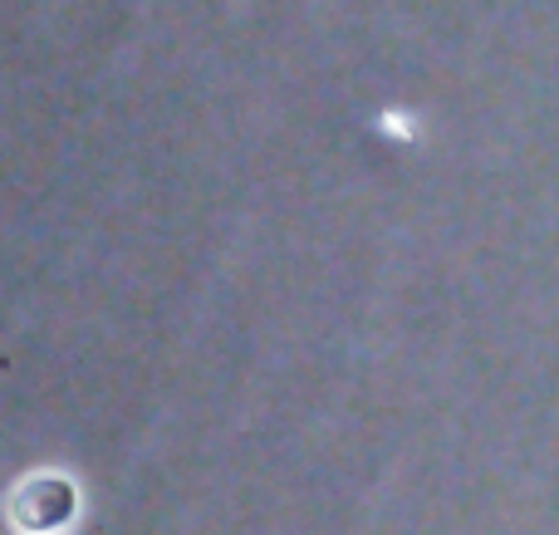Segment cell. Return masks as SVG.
Returning <instances> with one entry per match:
<instances>
[{
  "mask_svg": "<svg viewBox=\"0 0 559 535\" xmlns=\"http://www.w3.org/2000/svg\"><path fill=\"white\" fill-rule=\"evenodd\" d=\"M49 491H59V511H69V487L64 482H49ZM35 497H45V482H35V487L25 491V501H35ZM20 521H25V526H59V516L55 511H49V501H39V507H20Z\"/></svg>",
  "mask_w": 559,
  "mask_h": 535,
  "instance_id": "6da1fadb",
  "label": "cell"
}]
</instances>
